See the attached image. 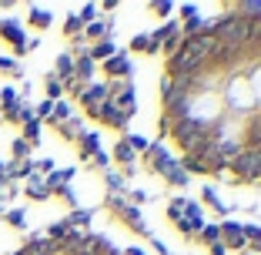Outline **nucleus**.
<instances>
[{"mask_svg": "<svg viewBox=\"0 0 261 255\" xmlns=\"http://www.w3.org/2000/svg\"><path fill=\"white\" fill-rule=\"evenodd\" d=\"M117 54V44L111 37H104V40H97V44L91 47V51H87V57H91V61H108V57H114Z\"/></svg>", "mask_w": 261, "mask_h": 255, "instance_id": "obj_12", "label": "nucleus"}, {"mask_svg": "<svg viewBox=\"0 0 261 255\" xmlns=\"http://www.w3.org/2000/svg\"><path fill=\"white\" fill-rule=\"evenodd\" d=\"M228 171L234 175L238 185L261 181V151H248V148H241L238 158H231V161H228Z\"/></svg>", "mask_w": 261, "mask_h": 255, "instance_id": "obj_2", "label": "nucleus"}, {"mask_svg": "<svg viewBox=\"0 0 261 255\" xmlns=\"http://www.w3.org/2000/svg\"><path fill=\"white\" fill-rule=\"evenodd\" d=\"M130 201H134V208H138L141 201H147V192L144 188H134V192H130Z\"/></svg>", "mask_w": 261, "mask_h": 255, "instance_id": "obj_38", "label": "nucleus"}, {"mask_svg": "<svg viewBox=\"0 0 261 255\" xmlns=\"http://www.w3.org/2000/svg\"><path fill=\"white\" fill-rule=\"evenodd\" d=\"M248 81H251V91H254V104H258V108H261V67L254 71V74H251V78H248Z\"/></svg>", "mask_w": 261, "mask_h": 255, "instance_id": "obj_30", "label": "nucleus"}, {"mask_svg": "<svg viewBox=\"0 0 261 255\" xmlns=\"http://www.w3.org/2000/svg\"><path fill=\"white\" fill-rule=\"evenodd\" d=\"M23 141H27V145H37V141H40V121H37V118L23 121Z\"/></svg>", "mask_w": 261, "mask_h": 255, "instance_id": "obj_23", "label": "nucleus"}, {"mask_svg": "<svg viewBox=\"0 0 261 255\" xmlns=\"http://www.w3.org/2000/svg\"><path fill=\"white\" fill-rule=\"evenodd\" d=\"M50 111H54V101H40V104H37V114H34V118H37V121H40V118H50Z\"/></svg>", "mask_w": 261, "mask_h": 255, "instance_id": "obj_33", "label": "nucleus"}, {"mask_svg": "<svg viewBox=\"0 0 261 255\" xmlns=\"http://www.w3.org/2000/svg\"><path fill=\"white\" fill-rule=\"evenodd\" d=\"M27 195H31V198H50V188H47V178H31V181H27Z\"/></svg>", "mask_w": 261, "mask_h": 255, "instance_id": "obj_22", "label": "nucleus"}, {"mask_svg": "<svg viewBox=\"0 0 261 255\" xmlns=\"http://www.w3.org/2000/svg\"><path fill=\"white\" fill-rule=\"evenodd\" d=\"M77 145H81V158H87V161L94 158V151H100V138H97V131H84Z\"/></svg>", "mask_w": 261, "mask_h": 255, "instance_id": "obj_17", "label": "nucleus"}, {"mask_svg": "<svg viewBox=\"0 0 261 255\" xmlns=\"http://www.w3.org/2000/svg\"><path fill=\"white\" fill-rule=\"evenodd\" d=\"M241 235H245V242L251 245V255H261V225L258 222L241 225Z\"/></svg>", "mask_w": 261, "mask_h": 255, "instance_id": "obj_16", "label": "nucleus"}, {"mask_svg": "<svg viewBox=\"0 0 261 255\" xmlns=\"http://www.w3.org/2000/svg\"><path fill=\"white\" fill-rule=\"evenodd\" d=\"M27 148H31L27 141H23V138H17V141H14V158H27Z\"/></svg>", "mask_w": 261, "mask_h": 255, "instance_id": "obj_34", "label": "nucleus"}, {"mask_svg": "<svg viewBox=\"0 0 261 255\" xmlns=\"http://www.w3.org/2000/svg\"><path fill=\"white\" fill-rule=\"evenodd\" d=\"M201 242H204V245H215V242H221V228H218L215 222H204V228H201Z\"/></svg>", "mask_w": 261, "mask_h": 255, "instance_id": "obj_24", "label": "nucleus"}, {"mask_svg": "<svg viewBox=\"0 0 261 255\" xmlns=\"http://www.w3.org/2000/svg\"><path fill=\"white\" fill-rule=\"evenodd\" d=\"M224 108L234 111L238 118L251 114L258 104H254V91H251V81H248V74H231V78H224Z\"/></svg>", "mask_w": 261, "mask_h": 255, "instance_id": "obj_1", "label": "nucleus"}, {"mask_svg": "<svg viewBox=\"0 0 261 255\" xmlns=\"http://www.w3.org/2000/svg\"><path fill=\"white\" fill-rule=\"evenodd\" d=\"M207 248H211V255H228V248H224L221 242H215V245H207Z\"/></svg>", "mask_w": 261, "mask_h": 255, "instance_id": "obj_42", "label": "nucleus"}, {"mask_svg": "<svg viewBox=\"0 0 261 255\" xmlns=\"http://www.w3.org/2000/svg\"><path fill=\"white\" fill-rule=\"evenodd\" d=\"M181 205H185V198H174L168 205V218H171V222H181Z\"/></svg>", "mask_w": 261, "mask_h": 255, "instance_id": "obj_32", "label": "nucleus"}, {"mask_svg": "<svg viewBox=\"0 0 261 255\" xmlns=\"http://www.w3.org/2000/svg\"><path fill=\"white\" fill-rule=\"evenodd\" d=\"M181 17H185V20H191V17H198V7H194V4H185V7H181Z\"/></svg>", "mask_w": 261, "mask_h": 255, "instance_id": "obj_39", "label": "nucleus"}, {"mask_svg": "<svg viewBox=\"0 0 261 255\" xmlns=\"http://www.w3.org/2000/svg\"><path fill=\"white\" fill-rule=\"evenodd\" d=\"M130 51H134V54H158V51H161V44H158L151 34H138V37L130 40Z\"/></svg>", "mask_w": 261, "mask_h": 255, "instance_id": "obj_14", "label": "nucleus"}, {"mask_svg": "<svg viewBox=\"0 0 261 255\" xmlns=\"http://www.w3.org/2000/svg\"><path fill=\"white\" fill-rule=\"evenodd\" d=\"M248 255H251V252H248Z\"/></svg>", "mask_w": 261, "mask_h": 255, "instance_id": "obj_44", "label": "nucleus"}, {"mask_svg": "<svg viewBox=\"0 0 261 255\" xmlns=\"http://www.w3.org/2000/svg\"><path fill=\"white\" fill-rule=\"evenodd\" d=\"M0 34H4V37H7L10 44H14V51H17V54H27V51H34V40H27V37H23V31L17 27L14 20H0Z\"/></svg>", "mask_w": 261, "mask_h": 255, "instance_id": "obj_8", "label": "nucleus"}, {"mask_svg": "<svg viewBox=\"0 0 261 255\" xmlns=\"http://www.w3.org/2000/svg\"><path fill=\"white\" fill-rule=\"evenodd\" d=\"M31 24L44 31V27H50V14H47V10H40V7H34L31 10Z\"/></svg>", "mask_w": 261, "mask_h": 255, "instance_id": "obj_27", "label": "nucleus"}, {"mask_svg": "<svg viewBox=\"0 0 261 255\" xmlns=\"http://www.w3.org/2000/svg\"><path fill=\"white\" fill-rule=\"evenodd\" d=\"M111 161H117V165H124V171H130L134 168V161H138V155H134V148L127 145V141H117L114 145V155H111Z\"/></svg>", "mask_w": 261, "mask_h": 255, "instance_id": "obj_11", "label": "nucleus"}, {"mask_svg": "<svg viewBox=\"0 0 261 255\" xmlns=\"http://www.w3.org/2000/svg\"><path fill=\"white\" fill-rule=\"evenodd\" d=\"M151 37L158 40V44H164V40H177V37H185V34H181V24H177V20H164Z\"/></svg>", "mask_w": 261, "mask_h": 255, "instance_id": "obj_13", "label": "nucleus"}, {"mask_svg": "<svg viewBox=\"0 0 261 255\" xmlns=\"http://www.w3.org/2000/svg\"><path fill=\"white\" fill-rule=\"evenodd\" d=\"M151 10H154V14H171V10H174V4H164V0H161V4H151Z\"/></svg>", "mask_w": 261, "mask_h": 255, "instance_id": "obj_37", "label": "nucleus"}, {"mask_svg": "<svg viewBox=\"0 0 261 255\" xmlns=\"http://www.w3.org/2000/svg\"><path fill=\"white\" fill-rule=\"evenodd\" d=\"M171 87H174V81H171V78H168V74H164V78H161V98H164V94H168V91H171Z\"/></svg>", "mask_w": 261, "mask_h": 255, "instance_id": "obj_41", "label": "nucleus"}, {"mask_svg": "<svg viewBox=\"0 0 261 255\" xmlns=\"http://www.w3.org/2000/svg\"><path fill=\"white\" fill-rule=\"evenodd\" d=\"M164 181H168V185H177V188H185L188 181H191V175H188V171L181 168V161H177V165H171V168L164 171Z\"/></svg>", "mask_w": 261, "mask_h": 255, "instance_id": "obj_19", "label": "nucleus"}, {"mask_svg": "<svg viewBox=\"0 0 261 255\" xmlns=\"http://www.w3.org/2000/svg\"><path fill=\"white\" fill-rule=\"evenodd\" d=\"M104 74H108L111 81H130L134 67H130V54L127 51H117L114 57H108V61H104Z\"/></svg>", "mask_w": 261, "mask_h": 255, "instance_id": "obj_5", "label": "nucleus"}, {"mask_svg": "<svg viewBox=\"0 0 261 255\" xmlns=\"http://www.w3.org/2000/svg\"><path fill=\"white\" fill-rule=\"evenodd\" d=\"M91 165H94V168H100V171H108V168H111V155H104V151H94Z\"/></svg>", "mask_w": 261, "mask_h": 255, "instance_id": "obj_31", "label": "nucleus"}, {"mask_svg": "<svg viewBox=\"0 0 261 255\" xmlns=\"http://www.w3.org/2000/svg\"><path fill=\"white\" fill-rule=\"evenodd\" d=\"M64 34H67V37H81V34H84V24H81V17H77V14L67 17V24H64Z\"/></svg>", "mask_w": 261, "mask_h": 255, "instance_id": "obj_25", "label": "nucleus"}, {"mask_svg": "<svg viewBox=\"0 0 261 255\" xmlns=\"http://www.w3.org/2000/svg\"><path fill=\"white\" fill-rule=\"evenodd\" d=\"M201 198H204L207 205H211V208L218 212V215H228V212H231V205H224V201L218 198V192H215L211 185H204V188H201Z\"/></svg>", "mask_w": 261, "mask_h": 255, "instance_id": "obj_20", "label": "nucleus"}, {"mask_svg": "<svg viewBox=\"0 0 261 255\" xmlns=\"http://www.w3.org/2000/svg\"><path fill=\"white\" fill-rule=\"evenodd\" d=\"M124 141H127L130 148H134V155H138V151H141V155H144V151H147V138H141V134H127V138H124Z\"/></svg>", "mask_w": 261, "mask_h": 255, "instance_id": "obj_28", "label": "nucleus"}, {"mask_svg": "<svg viewBox=\"0 0 261 255\" xmlns=\"http://www.w3.org/2000/svg\"><path fill=\"white\" fill-rule=\"evenodd\" d=\"M181 168H185L188 175H211V168H207L198 155H185V158H181Z\"/></svg>", "mask_w": 261, "mask_h": 255, "instance_id": "obj_21", "label": "nucleus"}, {"mask_svg": "<svg viewBox=\"0 0 261 255\" xmlns=\"http://www.w3.org/2000/svg\"><path fill=\"white\" fill-rule=\"evenodd\" d=\"M97 121H100V124H108V128H117V131H124V128H127V118H124L121 111L111 104V98H108V104L97 111Z\"/></svg>", "mask_w": 261, "mask_h": 255, "instance_id": "obj_9", "label": "nucleus"}, {"mask_svg": "<svg viewBox=\"0 0 261 255\" xmlns=\"http://www.w3.org/2000/svg\"><path fill=\"white\" fill-rule=\"evenodd\" d=\"M151 245H154V252H158V255H171V252H168V245H164L161 239H154V235H151Z\"/></svg>", "mask_w": 261, "mask_h": 255, "instance_id": "obj_40", "label": "nucleus"}, {"mask_svg": "<svg viewBox=\"0 0 261 255\" xmlns=\"http://www.w3.org/2000/svg\"><path fill=\"white\" fill-rule=\"evenodd\" d=\"M108 188H111V195L124 192V178L117 175V171H108Z\"/></svg>", "mask_w": 261, "mask_h": 255, "instance_id": "obj_29", "label": "nucleus"}, {"mask_svg": "<svg viewBox=\"0 0 261 255\" xmlns=\"http://www.w3.org/2000/svg\"><path fill=\"white\" fill-rule=\"evenodd\" d=\"M174 225H177V232L185 235V239H194V228H191V225L185 222V218H181V222H174Z\"/></svg>", "mask_w": 261, "mask_h": 255, "instance_id": "obj_36", "label": "nucleus"}, {"mask_svg": "<svg viewBox=\"0 0 261 255\" xmlns=\"http://www.w3.org/2000/svg\"><path fill=\"white\" fill-rule=\"evenodd\" d=\"M61 84H67V81H74V57L70 54H61L57 57V74H54Z\"/></svg>", "mask_w": 261, "mask_h": 255, "instance_id": "obj_18", "label": "nucleus"}, {"mask_svg": "<svg viewBox=\"0 0 261 255\" xmlns=\"http://www.w3.org/2000/svg\"><path fill=\"white\" fill-rule=\"evenodd\" d=\"M54 128H57V134H61V138H67V141H81V134L87 131L77 118H70V121H64V124H54Z\"/></svg>", "mask_w": 261, "mask_h": 255, "instance_id": "obj_15", "label": "nucleus"}, {"mask_svg": "<svg viewBox=\"0 0 261 255\" xmlns=\"http://www.w3.org/2000/svg\"><path fill=\"white\" fill-rule=\"evenodd\" d=\"M218 228H221V245L228 248V252H241V248L248 245L245 235H241V225L238 222H228V218H224Z\"/></svg>", "mask_w": 261, "mask_h": 255, "instance_id": "obj_7", "label": "nucleus"}, {"mask_svg": "<svg viewBox=\"0 0 261 255\" xmlns=\"http://www.w3.org/2000/svg\"><path fill=\"white\" fill-rule=\"evenodd\" d=\"M61 94H64V84L50 74V78H47V101H61Z\"/></svg>", "mask_w": 261, "mask_h": 255, "instance_id": "obj_26", "label": "nucleus"}, {"mask_svg": "<svg viewBox=\"0 0 261 255\" xmlns=\"http://www.w3.org/2000/svg\"><path fill=\"white\" fill-rule=\"evenodd\" d=\"M144 158H147V165H151V171H158V175H164V171H168L171 165H177V161H174V155H171V151L161 145V141H154V145H147Z\"/></svg>", "mask_w": 261, "mask_h": 255, "instance_id": "obj_6", "label": "nucleus"}, {"mask_svg": "<svg viewBox=\"0 0 261 255\" xmlns=\"http://www.w3.org/2000/svg\"><path fill=\"white\" fill-rule=\"evenodd\" d=\"M121 255H147V252H144V248H138V245H130V248H124Z\"/></svg>", "mask_w": 261, "mask_h": 255, "instance_id": "obj_43", "label": "nucleus"}, {"mask_svg": "<svg viewBox=\"0 0 261 255\" xmlns=\"http://www.w3.org/2000/svg\"><path fill=\"white\" fill-rule=\"evenodd\" d=\"M7 222H10V225H17V228H23V212H20V208H14V212L7 215Z\"/></svg>", "mask_w": 261, "mask_h": 255, "instance_id": "obj_35", "label": "nucleus"}, {"mask_svg": "<svg viewBox=\"0 0 261 255\" xmlns=\"http://www.w3.org/2000/svg\"><path fill=\"white\" fill-rule=\"evenodd\" d=\"M108 98H111V87L108 84H94V81L81 91V104H84V111L94 118V121H97V111L108 104Z\"/></svg>", "mask_w": 261, "mask_h": 255, "instance_id": "obj_4", "label": "nucleus"}, {"mask_svg": "<svg viewBox=\"0 0 261 255\" xmlns=\"http://www.w3.org/2000/svg\"><path fill=\"white\" fill-rule=\"evenodd\" d=\"M111 212H114V215L121 218V222L127 225L134 235H147V239H151V228L144 225V215H141V208H134L130 201H124V195H111Z\"/></svg>", "mask_w": 261, "mask_h": 255, "instance_id": "obj_3", "label": "nucleus"}, {"mask_svg": "<svg viewBox=\"0 0 261 255\" xmlns=\"http://www.w3.org/2000/svg\"><path fill=\"white\" fill-rule=\"evenodd\" d=\"M181 218L191 225L194 232L204 228V212H201V205H198V201H191V198H185V205H181Z\"/></svg>", "mask_w": 261, "mask_h": 255, "instance_id": "obj_10", "label": "nucleus"}]
</instances>
